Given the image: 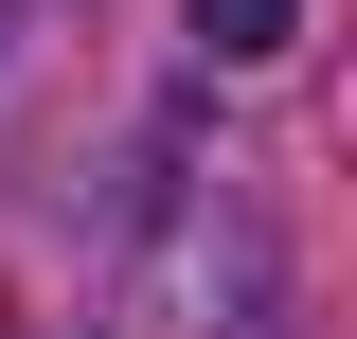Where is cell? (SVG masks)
Here are the masks:
<instances>
[{
    "instance_id": "cell-1",
    "label": "cell",
    "mask_w": 357,
    "mask_h": 339,
    "mask_svg": "<svg viewBox=\"0 0 357 339\" xmlns=\"http://www.w3.org/2000/svg\"><path fill=\"white\" fill-rule=\"evenodd\" d=\"M286 18H304V0H197V36H215V54H286Z\"/></svg>"
}]
</instances>
